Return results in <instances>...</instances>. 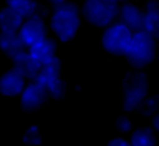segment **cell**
Listing matches in <instances>:
<instances>
[{
  "label": "cell",
  "instance_id": "cell-8",
  "mask_svg": "<svg viewBox=\"0 0 159 146\" xmlns=\"http://www.w3.org/2000/svg\"><path fill=\"white\" fill-rule=\"evenodd\" d=\"M47 92L46 89L35 80L25 84L22 92L20 93V104L21 108L26 111H34L40 109L45 101L47 100Z\"/></svg>",
  "mask_w": 159,
  "mask_h": 146
},
{
  "label": "cell",
  "instance_id": "cell-26",
  "mask_svg": "<svg viewBox=\"0 0 159 146\" xmlns=\"http://www.w3.org/2000/svg\"><path fill=\"white\" fill-rule=\"evenodd\" d=\"M116 1H117L118 4H123V2H127L128 0H116Z\"/></svg>",
  "mask_w": 159,
  "mask_h": 146
},
{
  "label": "cell",
  "instance_id": "cell-24",
  "mask_svg": "<svg viewBox=\"0 0 159 146\" xmlns=\"http://www.w3.org/2000/svg\"><path fill=\"white\" fill-rule=\"evenodd\" d=\"M154 38H155L157 41H159V28H158V31L155 32V35H154Z\"/></svg>",
  "mask_w": 159,
  "mask_h": 146
},
{
  "label": "cell",
  "instance_id": "cell-1",
  "mask_svg": "<svg viewBox=\"0 0 159 146\" xmlns=\"http://www.w3.org/2000/svg\"><path fill=\"white\" fill-rule=\"evenodd\" d=\"M50 27L61 42L71 41L81 27V10L71 1L53 5L50 19Z\"/></svg>",
  "mask_w": 159,
  "mask_h": 146
},
{
  "label": "cell",
  "instance_id": "cell-18",
  "mask_svg": "<svg viewBox=\"0 0 159 146\" xmlns=\"http://www.w3.org/2000/svg\"><path fill=\"white\" fill-rule=\"evenodd\" d=\"M144 116H153L159 111V94H154L150 97H145L144 100L137 109Z\"/></svg>",
  "mask_w": 159,
  "mask_h": 146
},
{
  "label": "cell",
  "instance_id": "cell-6",
  "mask_svg": "<svg viewBox=\"0 0 159 146\" xmlns=\"http://www.w3.org/2000/svg\"><path fill=\"white\" fill-rule=\"evenodd\" d=\"M133 31L120 21H114L107 27L101 37L102 47L106 52L113 56H124V52L130 42Z\"/></svg>",
  "mask_w": 159,
  "mask_h": 146
},
{
  "label": "cell",
  "instance_id": "cell-16",
  "mask_svg": "<svg viewBox=\"0 0 159 146\" xmlns=\"http://www.w3.org/2000/svg\"><path fill=\"white\" fill-rule=\"evenodd\" d=\"M24 17L10 7L0 10V32H17Z\"/></svg>",
  "mask_w": 159,
  "mask_h": 146
},
{
  "label": "cell",
  "instance_id": "cell-7",
  "mask_svg": "<svg viewBox=\"0 0 159 146\" xmlns=\"http://www.w3.org/2000/svg\"><path fill=\"white\" fill-rule=\"evenodd\" d=\"M17 35L26 48H29L31 45L36 43L37 41L47 37V26L43 21V17L35 15L24 19L17 31Z\"/></svg>",
  "mask_w": 159,
  "mask_h": 146
},
{
  "label": "cell",
  "instance_id": "cell-13",
  "mask_svg": "<svg viewBox=\"0 0 159 146\" xmlns=\"http://www.w3.org/2000/svg\"><path fill=\"white\" fill-rule=\"evenodd\" d=\"M143 31L150 33L153 37L159 28V1L149 0L143 10Z\"/></svg>",
  "mask_w": 159,
  "mask_h": 146
},
{
  "label": "cell",
  "instance_id": "cell-15",
  "mask_svg": "<svg viewBox=\"0 0 159 146\" xmlns=\"http://www.w3.org/2000/svg\"><path fill=\"white\" fill-rule=\"evenodd\" d=\"M7 7L16 11L24 19L31 16H41L42 17V7L36 0H6Z\"/></svg>",
  "mask_w": 159,
  "mask_h": 146
},
{
  "label": "cell",
  "instance_id": "cell-19",
  "mask_svg": "<svg viewBox=\"0 0 159 146\" xmlns=\"http://www.w3.org/2000/svg\"><path fill=\"white\" fill-rule=\"evenodd\" d=\"M22 141L26 145L30 146H39L42 142V135H41V130L37 125H31L29 126L24 135H22Z\"/></svg>",
  "mask_w": 159,
  "mask_h": 146
},
{
  "label": "cell",
  "instance_id": "cell-20",
  "mask_svg": "<svg viewBox=\"0 0 159 146\" xmlns=\"http://www.w3.org/2000/svg\"><path fill=\"white\" fill-rule=\"evenodd\" d=\"M114 125H116V129L119 132H123V134H129L132 131V129H133L132 120L128 116H125V115H122V116L117 118Z\"/></svg>",
  "mask_w": 159,
  "mask_h": 146
},
{
  "label": "cell",
  "instance_id": "cell-11",
  "mask_svg": "<svg viewBox=\"0 0 159 146\" xmlns=\"http://www.w3.org/2000/svg\"><path fill=\"white\" fill-rule=\"evenodd\" d=\"M25 84L26 79L12 68L0 77V94L4 97H17Z\"/></svg>",
  "mask_w": 159,
  "mask_h": 146
},
{
  "label": "cell",
  "instance_id": "cell-10",
  "mask_svg": "<svg viewBox=\"0 0 159 146\" xmlns=\"http://www.w3.org/2000/svg\"><path fill=\"white\" fill-rule=\"evenodd\" d=\"M56 51H57V45L55 40L50 37H45L37 41L36 43L31 45L27 48V52L34 57V59L40 66H43L51 62L56 57Z\"/></svg>",
  "mask_w": 159,
  "mask_h": 146
},
{
  "label": "cell",
  "instance_id": "cell-25",
  "mask_svg": "<svg viewBox=\"0 0 159 146\" xmlns=\"http://www.w3.org/2000/svg\"><path fill=\"white\" fill-rule=\"evenodd\" d=\"M155 58L159 61V45L157 46V56H155Z\"/></svg>",
  "mask_w": 159,
  "mask_h": 146
},
{
  "label": "cell",
  "instance_id": "cell-3",
  "mask_svg": "<svg viewBox=\"0 0 159 146\" xmlns=\"http://www.w3.org/2000/svg\"><path fill=\"white\" fill-rule=\"evenodd\" d=\"M119 4L116 0H84L81 14L96 27L104 28L118 19Z\"/></svg>",
  "mask_w": 159,
  "mask_h": 146
},
{
  "label": "cell",
  "instance_id": "cell-17",
  "mask_svg": "<svg viewBox=\"0 0 159 146\" xmlns=\"http://www.w3.org/2000/svg\"><path fill=\"white\" fill-rule=\"evenodd\" d=\"M130 132L128 140L130 146H157V137L152 127H138Z\"/></svg>",
  "mask_w": 159,
  "mask_h": 146
},
{
  "label": "cell",
  "instance_id": "cell-12",
  "mask_svg": "<svg viewBox=\"0 0 159 146\" xmlns=\"http://www.w3.org/2000/svg\"><path fill=\"white\" fill-rule=\"evenodd\" d=\"M12 68L17 73H20L25 79L29 80H34L41 68V66L34 59V57L27 51H22L15 57H12Z\"/></svg>",
  "mask_w": 159,
  "mask_h": 146
},
{
  "label": "cell",
  "instance_id": "cell-2",
  "mask_svg": "<svg viewBox=\"0 0 159 146\" xmlns=\"http://www.w3.org/2000/svg\"><path fill=\"white\" fill-rule=\"evenodd\" d=\"M157 46V40L150 33L143 30L135 31L132 35L130 42L124 52V57L133 68L142 69L155 59Z\"/></svg>",
  "mask_w": 159,
  "mask_h": 146
},
{
  "label": "cell",
  "instance_id": "cell-9",
  "mask_svg": "<svg viewBox=\"0 0 159 146\" xmlns=\"http://www.w3.org/2000/svg\"><path fill=\"white\" fill-rule=\"evenodd\" d=\"M143 15L144 12L139 6L127 1L119 6L118 21H120L129 30L135 32L143 28Z\"/></svg>",
  "mask_w": 159,
  "mask_h": 146
},
{
  "label": "cell",
  "instance_id": "cell-23",
  "mask_svg": "<svg viewBox=\"0 0 159 146\" xmlns=\"http://www.w3.org/2000/svg\"><path fill=\"white\" fill-rule=\"evenodd\" d=\"M50 4H52V5H57V4H61V2H63V1H66V0H47Z\"/></svg>",
  "mask_w": 159,
  "mask_h": 146
},
{
  "label": "cell",
  "instance_id": "cell-14",
  "mask_svg": "<svg viewBox=\"0 0 159 146\" xmlns=\"http://www.w3.org/2000/svg\"><path fill=\"white\" fill-rule=\"evenodd\" d=\"M25 48L17 32H0V49L7 57L12 58Z\"/></svg>",
  "mask_w": 159,
  "mask_h": 146
},
{
  "label": "cell",
  "instance_id": "cell-4",
  "mask_svg": "<svg viewBox=\"0 0 159 146\" xmlns=\"http://www.w3.org/2000/svg\"><path fill=\"white\" fill-rule=\"evenodd\" d=\"M122 87L123 110L127 113L137 110L149 92V82L147 75L139 71L127 73L123 79Z\"/></svg>",
  "mask_w": 159,
  "mask_h": 146
},
{
  "label": "cell",
  "instance_id": "cell-21",
  "mask_svg": "<svg viewBox=\"0 0 159 146\" xmlns=\"http://www.w3.org/2000/svg\"><path fill=\"white\" fill-rule=\"evenodd\" d=\"M106 146H130L129 141L122 136H117V137H113L111 139Z\"/></svg>",
  "mask_w": 159,
  "mask_h": 146
},
{
  "label": "cell",
  "instance_id": "cell-5",
  "mask_svg": "<svg viewBox=\"0 0 159 146\" xmlns=\"http://www.w3.org/2000/svg\"><path fill=\"white\" fill-rule=\"evenodd\" d=\"M61 61L60 58L55 57L51 62L41 66L37 75L35 77V82L41 84L48 97L53 99H61L65 97L66 93V83L61 78Z\"/></svg>",
  "mask_w": 159,
  "mask_h": 146
},
{
  "label": "cell",
  "instance_id": "cell-22",
  "mask_svg": "<svg viewBox=\"0 0 159 146\" xmlns=\"http://www.w3.org/2000/svg\"><path fill=\"white\" fill-rule=\"evenodd\" d=\"M152 129L155 132H159V111L152 116Z\"/></svg>",
  "mask_w": 159,
  "mask_h": 146
}]
</instances>
